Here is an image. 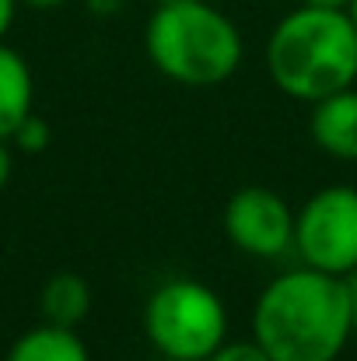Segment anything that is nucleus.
<instances>
[{"label": "nucleus", "instance_id": "nucleus-1", "mask_svg": "<svg viewBox=\"0 0 357 361\" xmlns=\"http://www.w3.org/2000/svg\"><path fill=\"white\" fill-rule=\"evenodd\" d=\"M351 337L347 281L305 263L277 274L252 305V341L273 361H337Z\"/></svg>", "mask_w": 357, "mask_h": 361}, {"label": "nucleus", "instance_id": "nucleus-2", "mask_svg": "<svg viewBox=\"0 0 357 361\" xmlns=\"http://www.w3.org/2000/svg\"><path fill=\"white\" fill-rule=\"evenodd\" d=\"M266 74L294 102H319L357 81V25L344 7L298 4L266 39Z\"/></svg>", "mask_w": 357, "mask_h": 361}, {"label": "nucleus", "instance_id": "nucleus-3", "mask_svg": "<svg viewBox=\"0 0 357 361\" xmlns=\"http://www.w3.org/2000/svg\"><path fill=\"white\" fill-rule=\"evenodd\" d=\"M144 49L161 78L182 88H218L242 63V32L207 0L154 4Z\"/></svg>", "mask_w": 357, "mask_h": 361}, {"label": "nucleus", "instance_id": "nucleus-4", "mask_svg": "<svg viewBox=\"0 0 357 361\" xmlns=\"http://www.w3.org/2000/svg\"><path fill=\"white\" fill-rule=\"evenodd\" d=\"M144 334L165 358L207 361L228 341L225 298L203 281H165L144 305Z\"/></svg>", "mask_w": 357, "mask_h": 361}, {"label": "nucleus", "instance_id": "nucleus-5", "mask_svg": "<svg viewBox=\"0 0 357 361\" xmlns=\"http://www.w3.org/2000/svg\"><path fill=\"white\" fill-rule=\"evenodd\" d=\"M294 252L322 274L357 270V186H322L294 211Z\"/></svg>", "mask_w": 357, "mask_h": 361}, {"label": "nucleus", "instance_id": "nucleus-6", "mask_svg": "<svg viewBox=\"0 0 357 361\" xmlns=\"http://www.w3.org/2000/svg\"><path fill=\"white\" fill-rule=\"evenodd\" d=\"M225 235L245 256L277 259L294 249V211L270 186H242L225 204Z\"/></svg>", "mask_w": 357, "mask_h": 361}, {"label": "nucleus", "instance_id": "nucleus-7", "mask_svg": "<svg viewBox=\"0 0 357 361\" xmlns=\"http://www.w3.org/2000/svg\"><path fill=\"white\" fill-rule=\"evenodd\" d=\"M312 140L319 151L340 161H357V88H344L312 102Z\"/></svg>", "mask_w": 357, "mask_h": 361}, {"label": "nucleus", "instance_id": "nucleus-8", "mask_svg": "<svg viewBox=\"0 0 357 361\" xmlns=\"http://www.w3.org/2000/svg\"><path fill=\"white\" fill-rule=\"evenodd\" d=\"M35 78L28 60L0 42V140L11 144L14 130L28 120L35 109Z\"/></svg>", "mask_w": 357, "mask_h": 361}, {"label": "nucleus", "instance_id": "nucleus-9", "mask_svg": "<svg viewBox=\"0 0 357 361\" xmlns=\"http://www.w3.org/2000/svg\"><path fill=\"white\" fill-rule=\"evenodd\" d=\"M4 361H92V351L74 326H56L42 319L7 348Z\"/></svg>", "mask_w": 357, "mask_h": 361}, {"label": "nucleus", "instance_id": "nucleus-10", "mask_svg": "<svg viewBox=\"0 0 357 361\" xmlns=\"http://www.w3.org/2000/svg\"><path fill=\"white\" fill-rule=\"evenodd\" d=\"M39 312L46 323H56V326H81L92 312V288L81 274L74 270H60L53 274L46 284H42V295H39Z\"/></svg>", "mask_w": 357, "mask_h": 361}, {"label": "nucleus", "instance_id": "nucleus-11", "mask_svg": "<svg viewBox=\"0 0 357 361\" xmlns=\"http://www.w3.org/2000/svg\"><path fill=\"white\" fill-rule=\"evenodd\" d=\"M49 140H53L49 123L42 120V116H35V113L21 123V126L14 130V137H11V144H14L18 151H25V154H39V151H46Z\"/></svg>", "mask_w": 357, "mask_h": 361}, {"label": "nucleus", "instance_id": "nucleus-12", "mask_svg": "<svg viewBox=\"0 0 357 361\" xmlns=\"http://www.w3.org/2000/svg\"><path fill=\"white\" fill-rule=\"evenodd\" d=\"M207 361H273V358L249 337V341H225Z\"/></svg>", "mask_w": 357, "mask_h": 361}, {"label": "nucleus", "instance_id": "nucleus-13", "mask_svg": "<svg viewBox=\"0 0 357 361\" xmlns=\"http://www.w3.org/2000/svg\"><path fill=\"white\" fill-rule=\"evenodd\" d=\"M11 172H14V158H11L7 140H0V193H4V186L11 183Z\"/></svg>", "mask_w": 357, "mask_h": 361}, {"label": "nucleus", "instance_id": "nucleus-14", "mask_svg": "<svg viewBox=\"0 0 357 361\" xmlns=\"http://www.w3.org/2000/svg\"><path fill=\"white\" fill-rule=\"evenodd\" d=\"M14 14H18V0H0V42H4V35L11 32Z\"/></svg>", "mask_w": 357, "mask_h": 361}, {"label": "nucleus", "instance_id": "nucleus-15", "mask_svg": "<svg viewBox=\"0 0 357 361\" xmlns=\"http://www.w3.org/2000/svg\"><path fill=\"white\" fill-rule=\"evenodd\" d=\"M344 281H347V298H351V326H354V337H357V270H351Z\"/></svg>", "mask_w": 357, "mask_h": 361}, {"label": "nucleus", "instance_id": "nucleus-16", "mask_svg": "<svg viewBox=\"0 0 357 361\" xmlns=\"http://www.w3.org/2000/svg\"><path fill=\"white\" fill-rule=\"evenodd\" d=\"M18 4L35 7V11H49V7H60V4H67V0H18Z\"/></svg>", "mask_w": 357, "mask_h": 361}, {"label": "nucleus", "instance_id": "nucleus-17", "mask_svg": "<svg viewBox=\"0 0 357 361\" xmlns=\"http://www.w3.org/2000/svg\"><path fill=\"white\" fill-rule=\"evenodd\" d=\"M301 4H312V7H344L347 11L351 0H301Z\"/></svg>", "mask_w": 357, "mask_h": 361}, {"label": "nucleus", "instance_id": "nucleus-18", "mask_svg": "<svg viewBox=\"0 0 357 361\" xmlns=\"http://www.w3.org/2000/svg\"><path fill=\"white\" fill-rule=\"evenodd\" d=\"M347 14H351V21L357 25V0H351V4H347Z\"/></svg>", "mask_w": 357, "mask_h": 361}, {"label": "nucleus", "instance_id": "nucleus-19", "mask_svg": "<svg viewBox=\"0 0 357 361\" xmlns=\"http://www.w3.org/2000/svg\"><path fill=\"white\" fill-rule=\"evenodd\" d=\"M154 4H175V0H154Z\"/></svg>", "mask_w": 357, "mask_h": 361}]
</instances>
